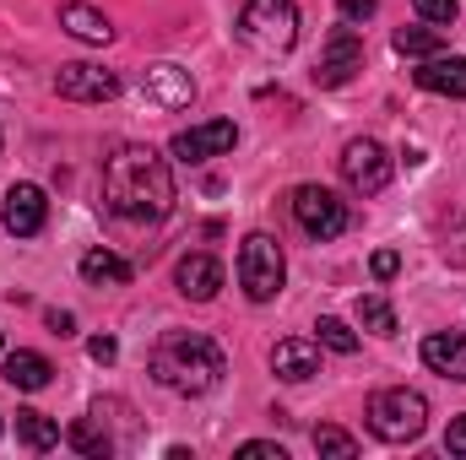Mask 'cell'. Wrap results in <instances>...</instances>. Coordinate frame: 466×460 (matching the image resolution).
Returning <instances> with one entry per match:
<instances>
[{
  "label": "cell",
  "mask_w": 466,
  "mask_h": 460,
  "mask_svg": "<svg viewBox=\"0 0 466 460\" xmlns=\"http://www.w3.org/2000/svg\"><path fill=\"white\" fill-rule=\"evenodd\" d=\"M423 363H429L434 374H445V379L466 385V336H456V331L429 336V342H423Z\"/></svg>",
  "instance_id": "obj_16"
},
{
  "label": "cell",
  "mask_w": 466,
  "mask_h": 460,
  "mask_svg": "<svg viewBox=\"0 0 466 460\" xmlns=\"http://www.w3.org/2000/svg\"><path fill=\"white\" fill-rule=\"evenodd\" d=\"M337 5H342V22H369L380 0H337Z\"/></svg>",
  "instance_id": "obj_29"
},
{
  "label": "cell",
  "mask_w": 466,
  "mask_h": 460,
  "mask_svg": "<svg viewBox=\"0 0 466 460\" xmlns=\"http://www.w3.org/2000/svg\"><path fill=\"white\" fill-rule=\"evenodd\" d=\"M271 368H277V379L304 385V379H315V374H320V346L304 342V336H288V342L271 346Z\"/></svg>",
  "instance_id": "obj_15"
},
{
  "label": "cell",
  "mask_w": 466,
  "mask_h": 460,
  "mask_svg": "<svg viewBox=\"0 0 466 460\" xmlns=\"http://www.w3.org/2000/svg\"><path fill=\"white\" fill-rule=\"evenodd\" d=\"M174 282H179V293H185L190 304H212L218 287H223V265H218L212 255H185V260L174 265Z\"/></svg>",
  "instance_id": "obj_14"
},
{
  "label": "cell",
  "mask_w": 466,
  "mask_h": 460,
  "mask_svg": "<svg viewBox=\"0 0 466 460\" xmlns=\"http://www.w3.org/2000/svg\"><path fill=\"white\" fill-rule=\"evenodd\" d=\"M293 217L309 238H337V233H348V201L326 185H299L293 190Z\"/></svg>",
  "instance_id": "obj_6"
},
{
  "label": "cell",
  "mask_w": 466,
  "mask_h": 460,
  "mask_svg": "<svg viewBox=\"0 0 466 460\" xmlns=\"http://www.w3.org/2000/svg\"><path fill=\"white\" fill-rule=\"evenodd\" d=\"M412 82L423 93H434V98H466V60L461 55H429L412 71Z\"/></svg>",
  "instance_id": "obj_13"
},
{
  "label": "cell",
  "mask_w": 466,
  "mask_h": 460,
  "mask_svg": "<svg viewBox=\"0 0 466 460\" xmlns=\"http://www.w3.org/2000/svg\"><path fill=\"white\" fill-rule=\"evenodd\" d=\"M66 445H71L76 455H93V460H104L109 450H115L104 417H82V423H71V428H66Z\"/></svg>",
  "instance_id": "obj_21"
},
{
  "label": "cell",
  "mask_w": 466,
  "mask_h": 460,
  "mask_svg": "<svg viewBox=\"0 0 466 460\" xmlns=\"http://www.w3.org/2000/svg\"><path fill=\"white\" fill-rule=\"evenodd\" d=\"M369 271H374V276H380V282H390V276H396V271H401V255H396V249H380V255H374V260H369Z\"/></svg>",
  "instance_id": "obj_28"
},
{
  "label": "cell",
  "mask_w": 466,
  "mask_h": 460,
  "mask_svg": "<svg viewBox=\"0 0 466 460\" xmlns=\"http://www.w3.org/2000/svg\"><path fill=\"white\" fill-rule=\"evenodd\" d=\"M87 352H93V363H115L119 342H115V336H93V342H87Z\"/></svg>",
  "instance_id": "obj_30"
},
{
  "label": "cell",
  "mask_w": 466,
  "mask_h": 460,
  "mask_svg": "<svg viewBox=\"0 0 466 460\" xmlns=\"http://www.w3.org/2000/svg\"><path fill=\"white\" fill-rule=\"evenodd\" d=\"M445 450H451V455H466V417H456V423H451V434H445Z\"/></svg>",
  "instance_id": "obj_31"
},
{
  "label": "cell",
  "mask_w": 466,
  "mask_h": 460,
  "mask_svg": "<svg viewBox=\"0 0 466 460\" xmlns=\"http://www.w3.org/2000/svg\"><path fill=\"white\" fill-rule=\"evenodd\" d=\"M0 428H5V423H0Z\"/></svg>",
  "instance_id": "obj_33"
},
{
  "label": "cell",
  "mask_w": 466,
  "mask_h": 460,
  "mask_svg": "<svg viewBox=\"0 0 466 460\" xmlns=\"http://www.w3.org/2000/svg\"><path fill=\"white\" fill-rule=\"evenodd\" d=\"M0 223H5V233H16V238L44 233V223H49V201H44V190H38V185H11L5 201H0Z\"/></svg>",
  "instance_id": "obj_11"
},
{
  "label": "cell",
  "mask_w": 466,
  "mask_h": 460,
  "mask_svg": "<svg viewBox=\"0 0 466 460\" xmlns=\"http://www.w3.org/2000/svg\"><path fill=\"white\" fill-rule=\"evenodd\" d=\"M55 93L71 98V104H109L119 93V76L104 71V65H93V60H71V65L55 71Z\"/></svg>",
  "instance_id": "obj_8"
},
{
  "label": "cell",
  "mask_w": 466,
  "mask_h": 460,
  "mask_svg": "<svg viewBox=\"0 0 466 460\" xmlns=\"http://www.w3.org/2000/svg\"><path fill=\"white\" fill-rule=\"evenodd\" d=\"M238 141V125L233 119H212V125H196V130H179L174 135V157L179 163H207V157H223Z\"/></svg>",
  "instance_id": "obj_12"
},
{
  "label": "cell",
  "mask_w": 466,
  "mask_h": 460,
  "mask_svg": "<svg viewBox=\"0 0 466 460\" xmlns=\"http://www.w3.org/2000/svg\"><path fill=\"white\" fill-rule=\"evenodd\" d=\"M141 93H147V104H157V109H190L196 104V76L185 71V65H147L141 71Z\"/></svg>",
  "instance_id": "obj_10"
},
{
  "label": "cell",
  "mask_w": 466,
  "mask_h": 460,
  "mask_svg": "<svg viewBox=\"0 0 466 460\" xmlns=\"http://www.w3.org/2000/svg\"><path fill=\"white\" fill-rule=\"evenodd\" d=\"M104 206L125 223H163L174 212V174L152 146H115L104 157Z\"/></svg>",
  "instance_id": "obj_1"
},
{
  "label": "cell",
  "mask_w": 466,
  "mask_h": 460,
  "mask_svg": "<svg viewBox=\"0 0 466 460\" xmlns=\"http://www.w3.org/2000/svg\"><path fill=\"white\" fill-rule=\"evenodd\" d=\"M238 44H249L266 60L288 55L299 44V5L293 0H244V11H238Z\"/></svg>",
  "instance_id": "obj_3"
},
{
  "label": "cell",
  "mask_w": 466,
  "mask_h": 460,
  "mask_svg": "<svg viewBox=\"0 0 466 460\" xmlns=\"http://www.w3.org/2000/svg\"><path fill=\"white\" fill-rule=\"evenodd\" d=\"M223 374H228L223 352L201 331H168L152 346V379L174 395H212L223 385Z\"/></svg>",
  "instance_id": "obj_2"
},
{
  "label": "cell",
  "mask_w": 466,
  "mask_h": 460,
  "mask_svg": "<svg viewBox=\"0 0 466 460\" xmlns=\"http://www.w3.org/2000/svg\"><path fill=\"white\" fill-rule=\"evenodd\" d=\"M60 27H66L71 38H82V44H109V38H115L109 16H104V11H93V5H82V0L60 5Z\"/></svg>",
  "instance_id": "obj_17"
},
{
  "label": "cell",
  "mask_w": 466,
  "mask_h": 460,
  "mask_svg": "<svg viewBox=\"0 0 466 460\" xmlns=\"http://www.w3.org/2000/svg\"><path fill=\"white\" fill-rule=\"evenodd\" d=\"M396 55H418V60H429V55H440L445 49V33L440 27H396Z\"/></svg>",
  "instance_id": "obj_23"
},
{
  "label": "cell",
  "mask_w": 466,
  "mask_h": 460,
  "mask_svg": "<svg viewBox=\"0 0 466 460\" xmlns=\"http://www.w3.org/2000/svg\"><path fill=\"white\" fill-rule=\"evenodd\" d=\"M337 163H342L348 190H358V195H380V190L390 185V157H385V146H380V141H369V135L348 141Z\"/></svg>",
  "instance_id": "obj_7"
},
{
  "label": "cell",
  "mask_w": 466,
  "mask_h": 460,
  "mask_svg": "<svg viewBox=\"0 0 466 460\" xmlns=\"http://www.w3.org/2000/svg\"><path fill=\"white\" fill-rule=\"evenodd\" d=\"M82 276H87L93 287H125V282H130V260H119L109 249H87V255H82Z\"/></svg>",
  "instance_id": "obj_20"
},
{
  "label": "cell",
  "mask_w": 466,
  "mask_h": 460,
  "mask_svg": "<svg viewBox=\"0 0 466 460\" xmlns=\"http://www.w3.org/2000/svg\"><path fill=\"white\" fill-rule=\"evenodd\" d=\"M16 445H22V450H33V455L55 450V445H60V428H55V417H44V412L22 406V412H16Z\"/></svg>",
  "instance_id": "obj_18"
},
{
  "label": "cell",
  "mask_w": 466,
  "mask_h": 460,
  "mask_svg": "<svg viewBox=\"0 0 466 460\" xmlns=\"http://www.w3.org/2000/svg\"><path fill=\"white\" fill-rule=\"evenodd\" d=\"M412 5H418V16L434 22V27H451L456 11H461V0H412Z\"/></svg>",
  "instance_id": "obj_26"
},
{
  "label": "cell",
  "mask_w": 466,
  "mask_h": 460,
  "mask_svg": "<svg viewBox=\"0 0 466 460\" xmlns=\"http://www.w3.org/2000/svg\"><path fill=\"white\" fill-rule=\"evenodd\" d=\"M49 357L44 352H11L5 357V385H16V390H44L49 385Z\"/></svg>",
  "instance_id": "obj_19"
},
{
  "label": "cell",
  "mask_w": 466,
  "mask_h": 460,
  "mask_svg": "<svg viewBox=\"0 0 466 460\" xmlns=\"http://www.w3.org/2000/svg\"><path fill=\"white\" fill-rule=\"evenodd\" d=\"M315 450L320 455H337V460H352L358 455V439L342 434V428H315Z\"/></svg>",
  "instance_id": "obj_25"
},
{
  "label": "cell",
  "mask_w": 466,
  "mask_h": 460,
  "mask_svg": "<svg viewBox=\"0 0 466 460\" xmlns=\"http://www.w3.org/2000/svg\"><path fill=\"white\" fill-rule=\"evenodd\" d=\"M315 331H320V346H331V352H342V357H348V352H358V331H352L348 320H337V315H326Z\"/></svg>",
  "instance_id": "obj_24"
},
{
  "label": "cell",
  "mask_w": 466,
  "mask_h": 460,
  "mask_svg": "<svg viewBox=\"0 0 466 460\" xmlns=\"http://www.w3.org/2000/svg\"><path fill=\"white\" fill-rule=\"evenodd\" d=\"M282 276H288V260H282V244L271 233H249L238 244V287L249 304H271L282 293Z\"/></svg>",
  "instance_id": "obj_5"
},
{
  "label": "cell",
  "mask_w": 466,
  "mask_h": 460,
  "mask_svg": "<svg viewBox=\"0 0 466 460\" xmlns=\"http://www.w3.org/2000/svg\"><path fill=\"white\" fill-rule=\"evenodd\" d=\"M49 331H55V336H76V320H71L66 309H49Z\"/></svg>",
  "instance_id": "obj_32"
},
{
  "label": "cell",
  "mask_w": 466,
  "mask_h": 460,
  "mask_svg": "<svg viewBox=\"0 0 466 460\" xmlns=\"http://www.w3.org/2000/svg\"><path fill=\"white\" fill-rule=\"evenodd\" d=\"M358 325L374 331V336H396V309H390V298H385V293H363V298H358Z\"/></svg>",
  "instance_id": "obj_22"
},
{
  "label": "cell",
  "mask_w": 466,
  "mask_h": 460,
  "mask_svg": "<svg viewBox=\"0 0 466 460\" xmlns=\"http://www.w3.org/2000/svg\"><path fill=\"white\" fill-rule=\"evenodd\" d=\"M358 71H363V38H358L352 27H337V33L326 38L320 60H315V87H342Z\"/></svg>",
  "instance_id": "obj_9"
},
{
  "label": "cell",
  "mask_w": 466,
  "mask_h": 460,
  "mask_svg": "<svg viewBox=\"0 0 466 460\" xmlns=\"http://www.w3.org/2000/svg\"><path fill=\"white\" fill-rule=\"evenodd\" d=\"M238 460H288V450L266 445V439H249V445H238Z\"/></svg>",
  "instance_id": "obj_27"
},
{
  "label": "cell",
  "mask_w": 466,
  "mask_h": 460,
  "mask_svg": "<svg viewBox=\"0 0 466 460\" xmlns=\"http://www.w3.org/2000/svg\"><path fill=\"white\" fill-rule=\"evenodd\" d=\"M429 428V401L407 385H390V390H374L369 395V434L385 439V445H412L418 434Z\"/></svg>",
  "instance_id": "obj_4"
}]
</instances>
